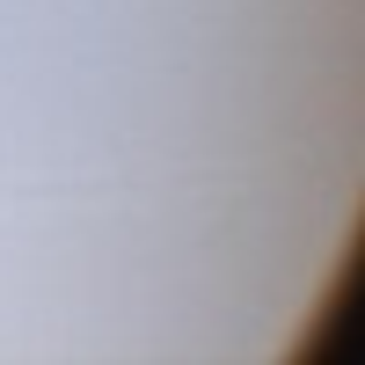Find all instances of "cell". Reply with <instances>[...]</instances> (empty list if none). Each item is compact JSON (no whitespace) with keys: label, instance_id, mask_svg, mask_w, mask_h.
I'll return each mask as SVG.
<instances>
[]
</instances>
